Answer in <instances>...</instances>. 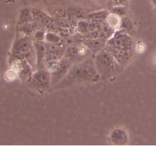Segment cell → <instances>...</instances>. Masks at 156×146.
<instances>
[{"label":"cell","mask_w":156,"mask_h":146,"mask_svg":"<svg viewBox=\"0 0 156 146\" xmlns=\"http://www.w3.org/2000/svg\"><path fill=\"white\" fill-rule=\"evenodd\" d=\"M98 71L96 69L94 61L91 59H87L82 63L74 67L69 71L68 75L66 77V80H91L98 77Z\"/></svg>","instance_id":"obj_2"},{"label":"cell","mask_w":156,"mask_h":146,"mask_svg":"<svg viewBox=\"0 0 156 146\" xmlns=\"http://www.w3.org/2000/svg\"><path fill=\"white\" fill-rule=\"evenodd\" d=\"M33 85L40 89H44L49 86V83L51 82V77L49 71H39L34 75Z\"/></svg>","instance_id":"obj_7"},{"label":"cell","mask_w":156,"mask_h":146,"mask_svg":"<svg viewBox=\"0 0 156 146\" xmlns=\"http://www.w3.org/2000/svg\"><path fill=\"white\" fill-rule=\"evenodd\" d=\"M31 41L27 38L20 39L14 44L12 48V60L19 59L24 60L27 57L30 55V51L32 50Z\"/></svg>","instance_id":"obj_4"},{"label":"cell","mask_w":156,"mask_h":146,"mask_svg":"<svg viewBox=\"0 0 156 146\" xmlns=\"http://www.w3.org/2000/svg\"><path fill=\"white\" fill-rule=\"evenodd\" d=\"M106 48V47H105ZM108 49V48H107ZM112 54L115 60L120 65H123L128 62L131 57L130 50L123 49H108Z\"/></svg>","instance_id":"obj_8"},{"label":"cell","mask_w":156,"mask_h":146,"mask_svg":"<svg viewBox=\"0 0 156 146\" xmlns=\"http://www.w3.org/2000/svg\"><path fill=\"white\" fill-rule=\"evenodd\" d=\"M126 139L127 137L126 133L122 130H115L111 135V140L117 145H124L126 142Z\"/></svg>","instance_id":"obj_10"},{"label":"cell","mask_w":156,"mask_h":146,"mask_svg":"<svg viewBox=\"0 0 156 146\" xmlns=\"http://www.w3.org/2000/svg\"><path fill=\"white\" fill-rule=\"evenodd\" d=\"M18 72L12 68L6 71L4 76L5 80L8 82L14 81V80H15L17 78H18Z\"/></svg>","instance_id":"obj_13"},{"label":"cell","mask_w":156,"mask_h":146,"mask_svg":"<svg viewBox=\"0 0 156 146\" xmlns=\"http://www.w3.org/2000/svg\"><path fill=\"white\" fill-rule=\"evenodd\" d=\"M113 3L114 5H123L124 6L127 3L128 0H112Z\"/></svg>","instance_id":"obj_14"},{"label":"cell","mask_w":156,"mask_h":146,"mask_svg":"<svg viewBox=\"0 0 156 146\" xmlns=\"http://www.w3.org/2000/svg\"><path fill=\"white\" fill-rule=\"evenodd\" d=\"M105 39L103 38H98V39H87L84 40L83 43L93 51H100L103 48V46L105 44Z\"/></svg>","instance_id":"obj_9"},{"label":"cell","mask_w":156,"mask_h":146,"mask_svg":"<svg viewBox=\"0 0 156 146\" xmlns=\"http://www.w3.org/2000/svg\"><path fill=\"white\" fill-rule=\"evenodd\" d=\"M132 39L126 33H114L107 43L106 48L108 49H123L132 50Z\"/></svg>","instance_id":"obj_3"},{"label":"cell","mask_w":156,"mask_h":146,"mask_svg":"<svg viewBox=\"0 0 156 146\" xmlns=\"http://www.w3.org/2000/svg\"><path fill=\"white\" fill-rule=\"evenodd\" d=\"M73 62L65 57L64 58L60 59L59 65L57 69L51 73V84L54 85L59 81L64 76L66 75L67 73L69 71Z\"/></svg>","instance_id":"obj_6"},{"label":"cell","mask_w":156,"mask_h":146,"mask_svg":"<svg viewBox=\"0 0 156 146\" xmlns=\"http://www.w3.org/2000/svg\"><path fill=\"white\" fill-rule=\"evenodd\" d=\"M106 22L108 23V25L112 27L114 30L119 28L121 26V19L119 15H116L114 13L109 14L106 18Z\"/></svg>","instance_id":"obj_11"},{"label":"cell","mask_w":156,"mask_h":146,"mask_svg":"<svg viewBox=\"0 0 156 146\" xmlns=\"http://www.w3.org/2000/svg\"><path fill=\"white\" fill-rule=\"evenodd\" d=\"M108 15H109V13L107 11H100V12H94V13L88 15V19L90 21H94V22H102L105 20H106Z\"/></svg>","instance_id":"obj_12"},{"label":"cell","mask_w":156,"mask_h":146,"mask_svg":"<svg viewBox=\"0 0 156 146\" xmlns=\"http://www.w3.org/2000/svg\"><path fill=\"white\" fill-rule=\"evenodd\" d=\"M93 1H98V0H93Z\"/></svg>","instance_id":"obj_15"},{"label":"cell","mask_w":156,"mask_h":146,"mask_svg":"<svg viewBox=\"0 0 156 146\" xmlns=\"http://www.w3.org/2000/svg\"><path fill=\"white\" fill-rule=\"evenodd\" d=\"M94 65L98 73L103 77H108L116 72L119 64L106 48L98 51L94 58Z\"/></svg>","instance_id":"obj_1"},{"label":"cell","mask_w":156,"mask_h":146,"mask_svg":"<svg viewBox=\"0 0 156 146\" xmlns=\"http://www.w3.org/2000/svg\"><path fill=\"white\" fill-rule=\"evenodd\" d=\"M46 61L51 60H60L66 51L65 43H48L45 45Z\"/></svg>","instance_id":"obj_5"}]
</instances>
